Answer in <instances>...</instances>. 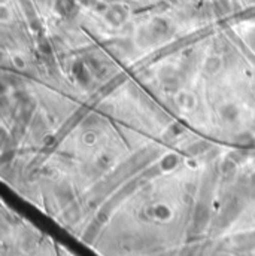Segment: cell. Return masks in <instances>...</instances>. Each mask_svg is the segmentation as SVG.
Instances as JSON below:
<instances>
[{"instance_id":"obj_1","label":"cell","mask_w":255,"mask_h":256,"mask_svg":"<svg viewBox=\"0 0 255 256\" xmlns=\"http://www.w3.org/2000/svg\"><path fill=\"white\" fill-rule=\"evenodd\" d=\"M0 256H79L2 200Z\"/></svg>"}]
</instances>
